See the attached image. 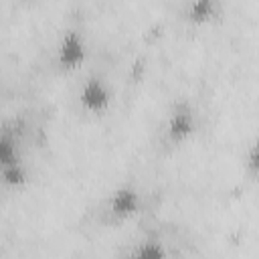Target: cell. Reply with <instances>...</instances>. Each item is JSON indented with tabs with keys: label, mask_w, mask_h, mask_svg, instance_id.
I'll use <instances>...</instances> for the list:
<instances>
[{
	"label": "cell",
	"mask_w": 259,
	"mask_h": 259,
	"mask_svg": "<svg viewBox=\"0 0 259 259\" xmlns=\"http://www.w3.org/2000/svg\"><path fill=\"white\" fill-rule=\"evenodd\" d=\"M87 59V45L81 32L77 30H67L59 42L57 49V63L65 71H75L79 69Z\"/></svg>",
	"instance_id": "1"
},
{
	"label": "cell",
	"mask_w": 259,
	"mask_h": 259,
	"mask_svg": "<svg viewBox=\"0 0 259 259\" xmlns=\"http://www.w3.org/2000/svg\"><path fill=\"white\" fill-rule=\"evenodd\" d=\"M79 103L85 111L99 115L111 105V91L101 77H89L79 89Z\"/></svg>",
	"instance_id": "2"
},
{
	"label": "cell",
	"mask_w": 259,
	"mask_h": 259,
	"mask_svg": "<svg viewBox=\"0 0 259 259\" xmlns=\"http://www.w3.org/2000/svg\"><path fill=\"white\" fill-rule=\"evenodd\" d=\"M142 196L132 184H123L109 194L107 212L113 221H127L140 212Z\"/></svg>",
	"instance_id": "3"
},
{
	"label": "cell",
	"mask_w": 259,
	"mask_h": 259,
	"mask_svg": "<svg viewBox=\"0 0 259 259\" xmlns=\"http://www.w3.org/2000/svg\"><path fill=\"white\" fill-rule=\"evenodd\" d=\"M196 130V119H194V111L188 105H178L168 121H166V136L172 144H182L186 142Z\"/></svg>",
	"instance_id": "4"
},
{
	"label": "cell",
	"mask_w": 259,
	"mask_h": 259,
	"mask_svg": "<svg viewBox=\"0 0 259 259\" xmlns=\"http://www.w3.org/2000/svg\"><path fill=\"white\" fill-rule=\"evenodd\" d=\"M2 182L10 188H22L28 182V174H26V166L22 164V160H12L8 164H2Z\"/></svg>",
	"instance_id": "5"
},
{
	"label": "cell",
	"mask_w": 259,
	"mask_h": 259,
	"mask_svg": "<svg viewBox=\"0 0 259 259\" xmlns=\"http://www.w3.org/2000/svg\"><path fill=\"white\" fill-rule=\"evenodd\" d=\"M217 12V0H190L188 4V20L194 24L208 22Z\"/></svg>",
	"instance_id": "6"
},
{
	"label": "cell",
	"mask_w": 259,
	"mask_h": 259,
	"mask_svg": "<svg viewBox=\"0 0 259 259\" xmlns=\"http://www.w3.org/2000/svg\"><path fill=\"white\" fill-rule=\"evenodd\" d=\"M168 253H166V249L160 241H144L134 251V257H138V259H162Z\"/></svg>",
	"instance_id": "7"
},
{
	"label": "cell",
	"mask_w": 259,
	"mask_h": 259,
	"mask_svg": "<svg viewBox=\"0 0 259 259\" xmlns=\"http://www.w3.org/2000/svg\"><path fill=\"white\" fill-rule=\"evenodd\" d=\"M18 148H16V140L8 134H2L0 138V166L8 164L12 160H18Z\"/></svg>",
	"instance_id": "8"
},
{
	"label": "cell",
	"mask_w": 259,
	"mask_h": 259,
	"mask_svg": "<svg viewBox=\"0 0 259 259\" xmlns=\"http://www.w3.org/2000/svg\"><path fill=\"white\" fill-rule=\"evenodd\" d=\"M247 168L251 174L259 176V138L251 144V148L247 152Z\"/></svg>",
	"instance_id": "9"
}]
</instances>
